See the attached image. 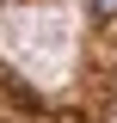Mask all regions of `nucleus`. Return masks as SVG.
<instances>
[{"label":"nucleus","mask_w":117,"mask_h":123,"mask_svg":"<svg viewBox=\"0 0 117 123\" xmlns=\"http://www.w3.org/2000/svg\"><path fill=\"white\" fill-rule=\"evenodd\" d=\"M86 6H92V18H105V25L117 18V0H86Z\"/></svg>","instance_id":"f257e3e1"}]
</instances>
